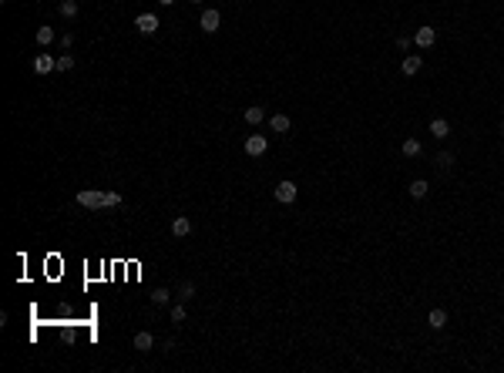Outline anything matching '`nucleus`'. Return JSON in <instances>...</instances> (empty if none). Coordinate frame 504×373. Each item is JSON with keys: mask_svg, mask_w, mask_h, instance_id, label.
Masks as SVG:
<instances>
[{"mask_svg": "<svg viewBox=\"0 0 504 373\" xmlns=\"http://www.w3.org/2000/svg\"><path fill=\"white\" fill-rule=\"evenodd\" d=\"M434 165H437V168H440V171H447V168H454V155H450V152H440V155H437V158H434Z\"/></svg>", "mask_w": 504, "mask_h": 373, "instance_id": "nucleus-18", "label": "nucleus"}, {"mask_svg": "<svg viewBox=\"0 0 504 373\" xmlns=\"http://www.w3.org/2000/svg\"><path fill=\"white\" fill-rule=\"evenodd\" d=\"M266 152H269V138H266V135H249L246 138V155L249 158H262Z\"/></svg>", "mask_w": 504, "mask_h": 373, "instance_id": "nucleus-2", "label": "nucleus"}, {"mask_svg": "<svg viewBox=\"0 0 504 373\" xmlns=\"http://www.w3.org/2000/svg\"><path fill=\"white\" fill-rule=\"evenodd\" d=\"M135 350H141V353H148V350H155V336L152 333H135Z\"/></svg>", "mask_w": 504, "mask_h": 373, "instance_id": "nucleus-10", "label": "nucleus"}, {"mask_svg": "<svg viewBox=\"0 0 504 373\" xmlns=\"http://www.w3.org/2000/svg\"><path fill=\"white\" fill-rule=\"evenodd\" d=\"M427 326H430V330H444V326H447V313H444V309H430Z\"/></svg>", "mask_w": 504, "mask_h": 373, "instance_id": "nucleus-11", "label": "nucleus"}, {"mask_svg": "<svg viewBox=\"0 0 504 373\" xmlns=\"http://www.w3.org/2000/svg\"><path fill=\"white\" fill-rule=\"evenodd\" d=\"M400 152L407 155V158H417V155L424 152V148H420V141H417V138H407V141L400 145Z\"/></svg>", "mask_w": 504, "mask_h": 373, "instance_id": "nucleus-17", "label": "nucleus"}, {"mask_svg": "<svg viewBox=\"0 0 504 373\" xmlns=\"http://www.w3.org/2000/svg\"><path fill=\"white\" fill-rule=\"evenodd\" d=\"M54 37H57V34H54V27H47V24H44V27H37V44H40V47L54 44Z\"/></svg>", "mask_w": 504, "mask_h": 373, "instance_id": "nucleus-16", "label": "nucleus"}, {"mask_svg": "<svg viewBox=\"0 0 504 373\" xmlns=\"http://www.w3.org/2000/svg\"><path fill=\"white\" fill-rule=\"evenodd\" d=\"M272 195H276V202H282V205H293V202H296V195H299V188H296V182H279Z\"/></svg>", "mask_w": 504, "mask_h": 373, "instance_id": "nucleus-3", "label": "nucleus"}, {"mask_svg": "<svg viewBox=\"0 0 504 373\" xmlns=\"http://www.w3.org/2000/svg\"><path fill=\"white\" fill-rule=\"evenodd\" d=\"M71 44H74V34H64V37H61V47L67 51V47H71Z\"/></svg>", "mask_w": 504, "mask_h": 373, "instance_id": "nucleus-25", "label": "nucleus"}, {"mask_svg": "<svg viewBox=\"0 0 504 373\" xmlns=\"http://www.w3.org/2000/svg\"><path fill=\"white\" fill-rule=\"evenodd\" d=\"M34 71H37V74H51V71H57V57H51V54H37V57H34Z\"/></svg>", "mask_w": 504, "mask_h": 373, "instance_id": "nucleus-7", "label": "nucleus"}, {"mask_svg": "<svg viewBox=\"0 0 504 373\" xmlns=\"http://www.w3.org/2000/svg\"><path fill=\"white\" fill-rule=\"evenodd\" d=\"M168 300H172V292H168V289H165V286H158V289H155V292H152V306H165V303H168Z\"/></svg>", "mask_w": 504, "mask_h": 373, "instance_id": "nucleus-19", "label": "nucleus"}, {"mask_svg": "<svg viewBox=\"0 0 504 373\" xmlns=\"http://www.w3.org/2000/svg\"><path fill=\"white\" fill-rule=\"evenodd\" d=\"M420 67H424V57H420V54H407V57H403V64H400V71L407 74V78H414Z\"/></svg>", "mask_w": 504, "mask_h": 373, "instance_id": "nucleus-8", "label": "nucleus"}, {"mask_svg": "<svg viewBox=\"0 0 504 373\" xmlns=\"http://www.w3.org/2000/svg\"><path fill=\"white\" fill-rule=\"evenodd\" d=\"M172 323H178V326L185 323V303H178V306H172Z\"/></svg>", "mask_w": 504, "mask_h": 373, "instance_id": "nucleus-22", "label": "nucleus"}, {"mask_svg": "<svg viewBox=\"0 0 504 373\" xmlns=\"http://www.w3.org/2000/svg\"><path fill=\"white\" fill-rule=\"evenodd\" d=\"M430 135H434V138H447V135H450V121L434 118V121H430Z\"/></svg>", "mask_w": 504, "mask_h": 373, "instance_id": "nucleus-13", "label": "nucleus"}, {"mask_svg": "<svg viewBox=\"0 0 504 373\" xmlns=\"http://www.w3.org/2000/svg\"><path fill=\"white\" fill-rule=\"evenodd\" d=\"M199 24H202V31H205V34H215L219 24H222V14H219L215 7H205V10H202V17H199Z\"/></svg>", "mask_w": 504, "mask_h": 373, "instance_id": "nucleus-4", "label": "nucleus"}, {"mask_svg": "<svg viewBox=\"0 0 504 373\" xmlns=\"http://www.w3.org/2000/svg\"><path fill=\"white\" fill-rule=\"evenodd\" d=\"M135 27H138V34H148V37H152L161 24H158V17H155V14H138L135 17Z\"/></svg>", "mask_w": 504, "mask_h": 373, "instance_id": "nucleus-5", "label": "nucleus"}, {"mask_svg": "<svg viewBox=\"0 0 504 373\" xmlns=\"http://www.w3.org/2000/svg\"><path fill=\"white\" fill-rule=\"evenodd\" d=\"M74 202L81 209H118L121 205V195L111 192V188H81L74 195Z\"/></svg>", "mask_w": 504, "mask_h": 373, "instance_id": "nucleus-1", "label": "nucleus"}, {"mask_svg": "<svg viewBox=\"0 0 504 373\" xmlns=\"http://www.w3.org/2000/svg\"><path fill=\"white\" fill-rule=\"evenodd\" d=\"M188 4H202V0H188Z\"/></svg>", "mask_w": 504, "mask_h": 373, "instance_id": "nucleus-27", "label": "nucleus"}, {"mask_svg": "<svg viewBox=\"0 0 504 373\" xmlns=\"http://www.w3.org/2000/svg\"><path fill=\"white\" fill-rule=\"evenodd\" d=\"M178 296H182V303H185V300H192V296H195V283H182Z\"/></svg>", "mask_w": 504, "mask_h": 373, "instance_id": "nucleus-23", "label": "nucleus"}, {"mask_svg": "<svg viewBox=\"0 0 504 373\" xmlns=\"http://www.w3.org/2000/svg\"><path fill=\"white\" fill-rule=\"evenodd\" d=\"M501 135H504V121H501Z\"/></svg>", "mask_w": 504, "mask_h": 373, "instance_id": "nucleus-28", "label": "nucleus"}, {"mask_svg": "<svg viewBox=\"0 0 504 373\" xmlns=\"http://www.w3.org/2000/svg\"><path fill=\"white\" fill-rule=\"evenodd\" d=\"M249 125H262V118H266V108H259V105H252V108H246V114H242Z\"/></svg>", "mask_w": 504, "mask_h": 373, "instance_id": "nucleus-15", "label": "nucleus"}, {"mask_svg": "<svg viewBox=\"0 0 504 373\" xmlns=\"http://www.w3.org/2000/svg\"><path fill=\"white\" fill-rule=\"evenodd\" d=\"M158 4H161V7H172V4H175V0H158Z\"/></svg>", "mask_w": 504, "mask_h": 373, "instance_id": "nucleus-26", "label": "nucleus"}, {"mask_svg": "<svg viewBox=\"0 0 504 373\" xmlns=\"http://www.w3.org/2000/svg\"><path fill=\"white\" fill-rule=\"evenodd\" d=\"M410 198H427V192H430V185H427L424 179H417V182H410Z\"/></svg>", "mask_w": 504, "mask_h": 373, "instance_id": "nucleus-14", "label": "nucleus"}, {"mask_svg": "<svg viewBox=\"0 0 504 373\" xmlns=\"http://www.w3.org/2000/svg\"><path fill=\"white\" fill-rule=\"evenodd\" d=\"M269 128L276 131V135H286V131H289V114H272V118H269Z\"/></svg>", "mask_w": 504, "mask_h": 373, "instance_id": "nucleus-12", "label": "nucleus"}, {"mask_svg": "<svg viewBox=\"0 0 504 373\" xmlns=\"http://www.w3.org/2000/svg\"><path fill=\"white\" fill-rule=\"evenodd\" d=\"M61 17H78V0H61Z\"/></svg>", "mask_w": 504, "mask_h": 373, "instance_id": "nucleus-20", "label": "nucleus"}, {"mask_svg": "<svg viewBox=\"0 0 504 373\" xmlns=\"http://www.w3.org/2000/svg\"><path fill=\"white\" fill-rule=\"evenodd\" d=\"M74 67V54H61L57 57V71H71Z\"/></svg>", "mask_w": 504, "mask_h": 373, "instance_id": "nucleus-21", "label": "nucleus"}, {"mask_svg": "<svg viewBox=\"0 0 504 373\" xmlns=\"http://www.w3.org/2000/svg\"><path fill=\"white\" fill-rule=\"evenodd\" d=\"M188 232H192V219H188V215H175V222H172V235H175V239H185Z\"/></svg>", "mask_w": 504, "mask_h": 373, "instance_id": "nucleus-9", "label": "nucleus"}, {"mask_svg": "<svg viewBox=\"0 0 504 373\" xmlns=\"http://www.w3.org/2000/svg\"><path fill=\"white\" fill-rule=\"evenodd\" d=\"M410 44H414V37H407V34H397V47H400V51H410Z\"/></svg>", "mask_w": 504, "mask_h": 373, "instance_id": "nucleus-24", "label": "nucleus"}, {"mask_svg": "<svg viewBox=\"0 0 504 373\" xmlns=\"http://www.w3.org/2000/svg\"><path fill=\"white\" fill-rule=\"evenodd\" d=\"M434 41H437V31H434V27H417V34H414V44H417L420 51L434 47Z\"/></svg>", "mask_w": 504, "mask_h": 373, "instance_id": "nucleus-6", "label": "nucleus"}]
</instances>
